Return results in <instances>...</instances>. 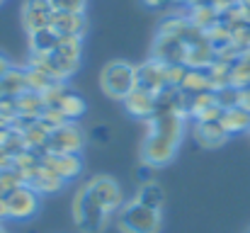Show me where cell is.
<instances>
[{
    "label": "cell",
    "instance_id": "6da1fadb",
    "mask_svg": "<svg viewBox=\"0 0 250 233\" xmlns=\"http://www.w3.org/2000/svg\"><path fill=\"white\" fill-rule=\"evenodd\" d=\"M148 122L151 124H148V131L141 146V155H144V163L161 168L175 158L185 122L180 112H156Z\"/></svg>",
    "mask_w": 250,
    "mask_h": 233
},
{
    "label": "cell",
    "instance_id": "7a4b0ae2",
    "mask_svg": "<svg viewBox=\"0 0 250 233\" xmlns=\"http://www.w3.org/2000/svg\"><path fill=\"white\" fill-rule=\"evenodd\" d=\"M117 226L122 233H158L163 221H161V212L144 207L141 202H129L119 209L117 216Z\"/></svg>",
    "mask_w": 250,
    "mask_h": 233
},
{
    "label": "cell",
    "instance_id": "3957f363",
    "mask_svg": "<svg viewBox=\"0 0 250 233\" xmlns=\"http://www.w3.org/2000/svg\"><path fill=\"white\" fill-rule=\"evenodd\" d=\"M73 219L83 233H102L109 221V212L90 194L87 187H83L73 202Z\"/></svg>",
    "mask_w": 250,
    "mask_h": 233
},
{
    "label": "cell",
    "instance_id": "277c9868",
    "mask_svg": "<svg viewBox=\"0 0 250 233\" xmlns=\"http://www.w3.org/2000/svg\"><path fill=\"white\" fill-rule=\"evenodd\" d=\"M100 85L112 100H124L136 87V68L126 61H109L102 68Z\"/></svg>",
    "mask_w": 250,
    "mask_h": 233
},
{
    "label": "cell",
    "instance_id": "5b68a950",
    "mask_svg": "<svg viewBox=\"0 0 250 233\" xmlns=\"http://www.w3.org/2000/svg\"><path fill=\"white\" fill-rule=\"evenodd\" d=\"M5 204H7V216L10 219H29L39 209V192L32 185L22 182L12 192L5 194Z\"/></svg>",
    "mask_w": 250,
    "mask_h": 233
},
{
    "label": "cell",
    "instance_id": "8992f818",
    "mask_svg": "<svg viewBox=\"0 0 250 233\" xmlns=\"http://www.w3.org/2000/svg\"><path fill=\"white\" fill-rule=\"evenodd\" d=\"M85 144V134L81 127H76L73 122H66L61 127H56L46 141L44 153H78Z\"/></svg>",
    "mask_w": 250,
    "mask_h": 233
},
{
    "label": "cell",
    "instance_id": "52a82bcc",
    "mask_svg": "<svg viewBox=\"0 0 250 233\" xmlns=\"http://www.w3.org/2000/svg\"><path fill=\"white\" fill-rule=\"evenodd\" d=\"M54 5L51 0H24L22 5V24L27 32H37V29H46L51 27L54 20Z\"/></svg>",
    "mask_w": 250,
    "mask_h": 233
},
{
    "label": "cell",
    "instance_id": "ba28073f",
    "mask_svg": "<svg viewBox=\"0 0 250 233\" xmlns=\"http://www.w3.org/2000/svg\"><path fill=\"white\" fill-rule=\"evenodd\" d=\"M85 187L90 190V194H92L109 214L119 209V204H122V190H119V185H117L112 177L97 175V177H92Z\"/></svg>",
    "mask_w": 250,
    "mask_h": 233
},
{
    "label": "cell",
    "instance_id": "9c48e42d",
    "mask_svg": "<svg viewBox=\"0 0 250 233\" xmlns=\"http://www.w3.org/2000/svg\"><path fill=\"white\" fill-rule=\"evenodd\" d=\"M136 87H144L153 95H161L167 87V66L163 61L153 59V61L144 64L141 68H136Z\"/></svg>",
    "mask_w": 250,
    "mask_h": 233
},
{
    "label": "cell",
    "instance_id": "30bf717a",
    "mask_svg": "<svg viewBox=\"0 0 250 233\" xmlns=\"http://www.w3.org/2000/svg\"><path fill=\"white\" fill-rule=\"evenodd\" d=\"M122 102H124L126 112L134 114L136 119H151L158 112V95H153L144 87H134Z\"/></svg>",
    "mask_w": 250,
    "mask_h": 233
},
{
    "label": "cell",
    "instance_id": "8fae6325",
    "mask_svg": "<svg viewBox=\"0 0 250 233\" xmlns=\"http://www.w3.org/2000/svg\"><path fill=\"white\" fill-rule=\"evenodd\" d=\"M42 163L49 168V170H54L63 182L66 180H73V177H78L81 175V158L76 153H46L42 158Z\"/></svg>",
    "mask_w": 250,
    "mask_h": 233
},
{
    "label": "cell",
    "instance_id": "7c38bea8",
    "mask_svg": "<svg viewBox=\"0 0 250 233\" xmlns=\"http://www.w3.org/2000/svg\"><path fill=\"white\" fill-rule=\"evenodd\" d=\"M194 139L204 146V148H216L221 144H226L229 131L221 124V119H211V122H197L194 127Z\"/></svg>",
    "mask_w": 250,
    "mask_h": 233
},
{
    "label": "cell",
    "instance_id": "4fadbf2b",
    "mask_svg": "<svg viewBox=\"0 0 250 233\" xmlns=\"http://www.w3.org/2000/svg\"><path fill=\"white\" fill-rule=\"evenodd\" d=\"M51 29L59 37H83L85 15L83 12H54Z\"/></svg>",
    "mask_w": 250,
    "mask_h": 233
},
{
    "label": "cell",
    "instance_id": "5bb4252c",
    "mask_svg": "<svg viewBox=\"0 0 250 233\" xmlns=\"http://www.w3.org/2000/svg\"><path fill=\"white\" fill-rule=\"evenodd\" d=\"M15 102H17V117H27V119H39L42 112L46 109L42 92L34 90H24L22 95L15 97Z\"/></svg>",
    "mask_w": 250,
    "mask_h": 233
},
{
    "label": "cell",
    "instance_id": "9a60e30c",
    "mask_svg": "<svg viewBox=\"0 0 250 233\" xmlns=\"http://www.w3.org/2000/svg\"><path fill=\"white\" fill-rule=\"evenodd\" d=\"M27 185H32L39 194H51V192H56V190H61V187H63V180H61L54 170H49V168L42 163Z\"/></svg>",
    "mask_w": 250,
    "mask_h": 233
},
{
    "label": "cell",
    "instance_id": "2e32d148",
    "mask_svg": "<svg viewBox=\"0 0 250 233\" xmlns=\"http://www.w3.org/2000/svg\"><path fill=\"white\" fill-rule=\"evenodd\" d=\"M59 39H61V37H59L51 27L37 29V32H29V49H32V54H37V56H49V54L56 49Z\"/></svg>",
    "mask_w": 250,
    "mask_h": 233
},
{
    "label": "cell",
    "instance_id": "e0dca14e",
    "mask_svg": "<svg viewBox=\"0 0 250 233\" xmlns=\"http://www.w3.org/2000/svg\"><path fill=\"white\" fill-rule=\"evenodd\" d=\"M189 24L197 29L209 32L211 27L219 24V7L216 5H194L192 15H189Z\"/></svg>",
    "mask_w": 250,
    "mask_h": 233
},
{
    "label": "cell",
    "instance_id": "ac0fdd59",
    "mask_svg": "<svg viewBox=\"0 0 250 233\" xmlns=\"http://www.w3.org/2000/svg\"><path fill=\"white\" fill-rule=\"evenodd\" d=\"M221 124L226 127L229 134L246 131V129H250V112L248 109H243L241 105H238V107H231V109H224V114H221Z\"/></svg>",
    "mask_w": 250,
    "mask_h": 233
},
{
    "label": "cell",
    "instance_id": "d6986e66",
    "mask_svg": "<svg viewBox=\"0 0 250 233\" xmlns=\"http://www.w3.org/2000/svg\"><path fill=\"white\" fill-rule=\"evenodd\" d=\"M136 202H141L148 209L161 212L163 204H166V192H163V187L158 182H146V185H141V190L136 194Z\"/></svg>",
    "mask_w": 250,
    "mask_h": 233
},
{
    "label": "cell",
    "instance_id": "ffe728a7",
    "mask_svg": "<svg viewBox=\"0 0 250 233\" xmlns=\"http://www.w3.org/2000/svg\"><path fill=\"white\" fill-rule=\"evenodd\" d=\"M0 87H2V95L5 97H17L27 90V76L24 71H17V68H10V73L0 80Z\"/></svg>",
    "mask_w": 250,
    "mask_h": 233
},
{
    "label": "cell",
    "instance_id": "44dd1931",
    "mask_svg": "<svg viewBox=\"0 0 250 233\" xmlns=\"http://www.w3.org/2000/svg\"><path fill=\"white\" fill-rule=\"evenodd\" d=\"M209 87H211L209 73H202L199 68H187V76H185V80L180 83V90L192 92V95L204 92V90H209Z\"/></svg>",
    "mask_w": 250,
    "mask_h": 233
},
{
    "label": "cell",
    "instance_id": "7402d4cb",
    "mask_svg": "<svg viewBox=\"0 0 250 233\" xmlns=\"http://www.w3.org/2000/svg\"><path fill=\"white\" fill-rule=\"evenodd\" d=\"M24 76H27V90H34V92H44V90L54 83V78L49 76L46 71L37 68V66H29V68L24 71Z\"/></svg>",
    "mask_w": 250,
    "mask_h": 233
},
{
    "label": "cell",
    "instance_id": "603a6c76",
    "mask_svg": "<svg viewBox=\"0 0 250 233\" xmlns=\"http://www.w3.org/2000/svg\"><path fill=\"white\" fill-rule=\"evenodd\" d=\"M231 85H236L238 90H243V87L250 85V56L238 59L231 66Z\"/></svg>",
    "mask_w": 250,
    "mask_h": 233
},
{
    "label": "cell",
    "instance_id": "cb8c5ba5",
    "mask_svg": "<svg viewBox=\"0 0 250 233\" xmlns=\"http://www.w3.org/2000/svg\"><path fill=\"white\" fill-rule=\"evenodd\" d=\"M59 107H61V112L68 117V122L78 119V117H81V114L85 112L83 97H81V95H76V92H71V90H68V95L61 100V105H59Z\"/></svg>",
    "mask_w": 250,
    "mask_h": 233
},
{
    "label": "cell",
    "instance_id": "d4e9b609",
    "mask_svg": "<svg viewBox=\"0 0 250 233\" xmlns=\"http://www.w3.org/2000/svg\"><path fill=\"white\" fill-rule=\"evenodd\" d=\"M211 105H216V92H211V90H204V92H197V95H192V102H189V107H187V112L197 119L204 109H209Z\"/></svg>",
    "mask_w": 250,
    "mask_h": 233
},
{
    "label": "cell",
    "instance_id": "484cf974",
    "mask_svg": "<svg viewBox=\"0 0 250 233\" xmlns=\"http://www.w3.org/2000/svg\"><path fill=\"white\" fill-rule=\"evenodd\" d=\"M68 95V87L63 85V80H54L44 92H42V97H44V105L46 107H59L61 105V100Z\"/></svg>",
    "mask_w": 250,
    "mask_h": 233
},
{
    "label": "cell",
    "instance_id": "4316f807",
    "mask_svg": "<svg viewBox=\"0 0 250 233\" xmlns=\"http://www.w3.org/2000/svg\"><path fill=\"white\" fill-rule=\"evenodd\" d=\"M216 102H219L224 109L238 107V105H241V90H238L236 85H226V87L216 90Z\"/></svg>",
    "mask_w": 250,
    "mask_h": 233
},
{
    "label": "cell",
    "instance_id": "83f0119b",
    "mask_svg": "<svg viewBox=\"0 0 250 233\" xmlns=\"http://www.w3.org/2000/svg\"><path fill=\"white\" fill-rule=\"evenodd\" d=\"M22 175L15 170V168H7V170H0V194H7L12 192L17 185H22Z\"/></svg>",
    "mask_w": 250,
    "mask_h": 233
},
{
    "label": "cell",
    "instance_id": "f1b7e54d",
    "mask_svg": "<svg viewBox=\"0 0 250 233\" xmlns=\"http://www.w3.org/2000/svg\"><path fill=\"white\" fill-rule=\"evenodd\" d=\"M51 131L56 129V127H61V124H66L68 122V117L61 112V107H46L44 112H42V117H39Z\"/></svg>",
    "mask_w": 250,
    "mask_h": 233
},
{
    "label": "cell",
    "instance_id": "f546056e",
    "mask_svg": "<svg viewBox=\"0 0 250 233\" xmlns=\"http://www.w3.org/2000/svg\"><path fill=\"white\" fill-rule=\"evenodd\" d=\"M56 12H85L87 0H51Z\"/></svg>",
    "mask_w": 250,
    "mask_h": 233
},
{
    "label": "cell",
    "instance_id": "4dcf8cb0",
    "mask_svg": "<svg viewBox=\"0 0 250 233\" xmlns=\"http://www.w3.org/2000/svg\"><path fill=\"white\" fill-rule=\"evenodd\" d=\"M151 172H153V165L144 163L141 168H136V180H141V185H146V182H153V180H151Z\"/></svg>",
    "mask_w": 250,
    "mask_h": 233
},
{
    "label": "cell",
    "instance_id": "1f68e13d",
    "mask_svg": "<svg viewBox=\"0 0 250 233\" xmlns=\"http://www.w3.org/2000/svg\"><path fill=\"white\" fill-rule=\"evenodd\" d=\"M107 134H109V129H107V127H95V129H92V139H95L97 144H107V141H109V136H107Z\"/></svg>",
    "mask_w": 250,
    "mask_h": 233
},
{
    "label": "cell",
    "instance_id": "d6a6232c",
    "mask_svg": "<svg viewBox=\"0 0 250 233\" xmlns=\"http://www.w3.org/2000/svg\"><path fill=\"white\" fill-rule=\"evenodd\" d=\"M10 68H12V66H10V59H7V56L0 51V80L10 73Z\"/></svg>",
    "mask_w": 250,
    "mask_h": 233
},
{
    "label": "cell",
    "instance_id": "836d02e7",
    "mask_svg": "<svg viewBox=\"0 0 250 233\" xmlns=\"http://www.w3.org/2000/svg\"><path fill=\"white\" fill-rule=\"evenodd\" d=\"M241 107H243V109H248V112H250V85H248V87H243V90H241Z\"/></svg>",
    "mask_w": 250,
    "mask_h": 233
},
{
    "label": "cell",
    "instance_id": "e575fe53",
    "mask_svg": "<svg viewBox=\"0 0 250 233\" xmlns=\"http://www.w3.org/2000/svg\"><path fill=\"white\" fill-rule=\"evenodd\" d=\"M7 216V204H5V194H0V219Z\"/></svg>",
    "mask_w": 250,
    "mask_h": 233
},
{
    "label": "cell",
    "instance_id": "d590c367",
    "mask_svg": "<svg viewBox=\"0 0 250 233\" xmlns=\"http://www.w3.org/2000/svg\"><path fill=\"white\" fill-rule=\"evenodd\" d=\"M144 2H146L148 7H161V5H163L166 0H144Z\"/></svg>",
    "mask_w": 250,
    "mask_h": 233
},
{
    "label": "cell",
    "instance_id": "8d00e7d4",
    "mask_svg": "<svg viewBox=\"0 0 250 233\" xmlns=\"http://www.w3.org/2000/svg\"><path fill=\"white\" fill-rule=\"evenodd\" d=\"M0 233H5V229H2V226H0Z\"/></svg>",
    "mask_w": 250,
    "mask_h": 233
},
{
    "label": "cell",
    "instance_id": "74e56055",
    "mask_svg": "<svg viewBox=\"0 0 250 233\" xmlns=\"http://www.w3.org/2000/svg\"><path fill=\"white\" fill-rule=\"evenodd\" d=\"M0 5H2V0H0Z\"/></svg>",
    "mask_w": 250,
    "mask_h": 233
}]
</instances>
